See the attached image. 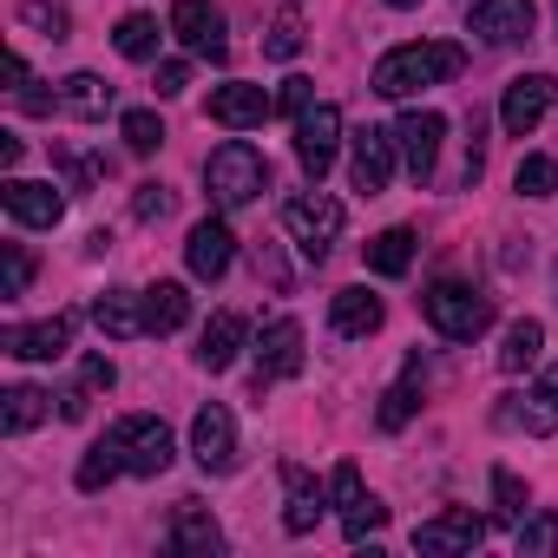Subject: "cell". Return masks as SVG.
Here are the masks:
<instances>
[{
	"label": "cell",
	"mask_w": 558,
	"mask_h": 558,
	"mask_svg": "<svg viewBox=\"0 0 558 558\" xmlns=\"http://www.w3.org/2000/svg\"><path fill=\"white\" fill-rule=\"evenodd\" d=\"M460 66H466V53H460L453 40H414V47H395V53L375 60V93H381V99H408V93H421V86L453 80Z\"/></svg>",
	"instance_id": "6da1fadb"
},
{
	"label": "cell",
	"mask_w": 558,
	"mask_h": 558,
	"mask_svg": "<svg viewBox=\"0 0 558 558\" xmlns=\"http://www.w3.org/2000/svg\"><path fill=\"white\" fill-rule=\"evenodd\" d=\"M204 191H210L223 210H236V204H250V197L269 191V158H263L256 145L230 138V145H217V151L204 158Z\"/></svg>",
	"instance_id": "7a4b0ae2"
},
{
	"label": "cell",
	"mask_w": 558,
	"mask_h": 558,
	"mask_svg": "<svg viewBox=\"0 0 558 558\" xmlns=\"http://www.w3.org/2000/svg\"><path fill=\"white\" fill-rule=\"evenodd\" d=\"M421 310L447 342H473V336L493 329V296H480L473 283H453V276H440V283L421 296Z\"/></svg>",
	"instance_id": "3957f363"
},
{
	"label": "cell",
	"mask_w": 558,
	"mask_h": 558,
	"mask_svg": "<svg viewBox=\"0 0 558 558\" xmlns=\"http://www.w3.org/2000/svg\"><path fill=\"white\" fill-rule=\"evenodd\" d=\"M106 440L119 447V460H125V473H145V480H158L165 466H171V427L158 421V414H125V421H112L106 427Z\"/></svg>",
	"instance_id": "277c9868"
},
{
	"label": "cell",
	"mask_w": 558,
	"mask_h": 558,
	"mask_svg": "<svg viewBox=\"0 0 558 558\" xmlns=\"http://www.w3.org/2000/svg\"><path fill=\"white\" fill-rule=\"evenodd\" d=\"M283 230H290V243L303 250V256H329L336 250V236H342V204L329 197V191H303V197H290L283 204Z\"/></svg>",
	"instance_id": "5b68a950"
},
{
	"label": "cell",
	"mask_w": 558,
	"mask_h": 558,
	"mask_svg": "<svg viewBox=\"0 0 558 558\" xmlns=\"http://www.w3.org/2000/svg\"><path fill=\"white\" fill-rule=\"evenodd\" d=\"M303 323L296 316H276V323H263V336H256V395L269 388V381H290V375H303Z\"/></svg>",
	"instance_id": "8992f818"
},
{
	"label": "cell",
	"mask_w": 558,
	"mask_h": 558,
	"mask_svg": "<svg viewBox=\"0 0 558 558\" xmlns=\"http://www.w3.org/2000/svg\"><path fill=\"white\" fill-rule=\"evenodd\" d=\"M336 145H342V106L316 99L310 112H296V165L323 184V171L336 165Z\"/></svg>",
	"instance_id": "52a82bcc"
},
{
	"label": "cell",
	"mask_w": 558,
	"mask_h": 558,
	"mask_svg": "<svg viewBox=\"0 0 558 558\" xmlns=\"http://www.w3.org/2000/svg\"><path fill=\"white\" fill-rule=\"evenodd\" d=\"M551 99H558V80H551V73H519V80L506 86V99H499V125H506V138L538 132V119L551 112Z\"/></svg>",
	"instance_id": "ba28073f"
},
{
	"label": "cell",
	"mask_w": 558,
	"mask_h": 558,
	"mask_svg": "<svg viewBox=\"0 0 558 558\" xmlns=\"http://www.w3.org/2000/svg\"><path fill=\"white\" fill-rule=\"evenodd\" d=\"M329 499L342 506V532H349V545H362L368 532H381V525H388V506H381V499L362 486V473H355L349 460L336 466V480H329Z\"/></svg>",
	"instance_id": "9c48e42d"
},
{
	"label": "cell",
	"mask_w": 558,
	"mask_h": 558,
	"mask_svg": "<svg viewBox=\"0 0 558 558\" xmlns=\"http://www.w3.org/2000/svg\"><path fill=\"white\" fill-rule=\"evenodd\" d=\"M480 538H486V519H480L473 506H453V512H434V519H421V525H414V551H427V558L480 551Z\"/></svg>",
	"instance_id": "30bf717a"
},
{
	"label": "cell",
	"mask_w": 558,
	"mask_h": 558,
	"mask_svg": "<svg viewBox=\"0 0 558 558\" xmlns=\"http://www.w3.org/2000/svg\"><path fill=\"white\" fill-rule=\"evenodd\" d=\"M440 138H447V119H440V112H427V106L395 119V151H401V165L414 171V184H421V178H434Z\"/></svg>",
	"instance_id": "8fae6325"
},
{
	"label": "cell",
	"mask_w": 558,
	"mask_h": 558,
	"mask_svg": "<svg viewBox=\"0 0 558 558\" xmlns=\"http://www.w3.org/2000/svg\"><path fill=\"white\" fill-rule=\"evenodd\" d=\"M73 329H80V316H47V323H14V329H0V349H8L14 362H60L66 349H73Z\"/></svg>",
	"instance_id": "7c38bea8"
},
{
	"label": "cell",
	"mask_w": 558,
	"mask_h": 558,
	"mask_svg": "<svg viewBox=\"0 0 558 558\" xmlns=\"http://www.w3.org/2000/svg\"><path fill=\"white\" fill-rule=\"evenodd\" d=\"M349 178H355V191H362V197H381V191H388V178H395V132L362 125V132L349 138Z\"/></svg>",
	"instance_id": "4fadbf2b"
},
{
	"label": "cell",
	"mask_w": 558,
	"mask_h": 558,
	"mask_svg": "<svg viewBox=\"0 0 558 558\" xmlns=\"http://www.w3.org/2000/svg\"><path fill=\"white\" fill-rule=\"evenodd\" d=\"M191 460L204 466V473H230L236 466V421H230V408H197V421H191Z\"/></svg>",
	"instance_id": "5bb4252c"
},
{
	"label": "cell",
	"mask_w": 558,
	"mask_h": 558,
	"mask_svg": "<svg viewBox=\"0 0 558 558\" xmlns=\"http://www.w3.org/2000/svg\"><path fill=\"white\" fill-rule=\"evenodd\" d=\"M171 34L204 53V60H230V40H223V14L210 8V0H171Z\"/></svg>",
	"instance_id": "9a60e30c"
},
{
	"label": "cell",
	"mask_w": 558,
	"mask_h": 558,
	"mask_svg": "<svg viewBox=\"0 0 558 558\" xmlns=\"http://www.w3.org/2000/svg\"><path fill=\"white\" fill-rule=\"evenodd\" d=\"M0 204H8V217L27 223V230H53L66 217V197L53 184H40V178H8L0 184Z\"/></svg>",
	"instance_id": "2e32d148"
},
{
	"label": "cell",
	"mask_w": 558,
	"mask_h": 558,
	"mask_svg": "<svg viewBox=\"0 0 558 558\" xmlns=\"http://www.w3.org/2000/svg\"><path fill=\"white\" fill-rule=\"evenodd\" d=\"M230 256H236V236H230V223H223V217L191 223V236H184V263H191V276L217 283V276L230 269Z\"/></svg>",
	"instance_id": "e0dca14e"
},
{
	"label": "cell",
	"mask_w": 558,
	"mask_h": 558,
	"mask_svg": "<svg viewBox=\"0 0 558 558\" xmlns=\"http://www.w3.org/2000/svg\"><path fill=\"white\" fill-rule=\"evenodd\" d=\"M532 0H480L473 8V34L486 40V47H519V40H532Z\"/></svg>",
	"instance_id": "ac0fdd59"
},
{
	"label": "cell",
	"mask_w": 558,
	"mask_h": 558,
	"mask_svg": "<svg viewBox=\"0 0 558 558\" xmlns=\"http://www.w3.org/2000/svg\"><path fill=\"white\" fill-rule=\"evenodd\" d=\"M269 112H276V93H263V86L230 80V86H217V93H210V119H217V125H230V132H250V125H263Z\"/></svg>",
	"instance_id": "d6986e66"
},
{
	"label": "cell",
	"mask_w": 558,
	"mask_h": 558,
	"mask_svg": "<svg viewBox=\"0 0 558 558\" xmlns=\"http://www.w3.org/2000/svg\"><path fill=\"white\" fill-rule=\"evenodd\" d=\"M506 427H525V434H558V368H545V381L532 395H512L499 408Z\"/></svg>",
	"instance_id": "ffe728a7"
},
{
	"label": "cell",
	"mask_w": 558,
	"mask_h": 558,
	"mask_svg": "<svg viewBox=\"0 0 558 558\" xmlns=\"http://www.w3.org/2000/svg\"><path fill=\"white\" fill-rule=\"evenodd\" d=\"M421 388H427V362H421V355H408V362H401V375H395V388H388V395H381V408H375L381 434H401V427L414 421Z\"/></svg>",
	"instance_id": "44dd1931"
},
{
	"label": "cell",
	"mask_w": 558,
	"mask_h": 558,
	"mask_svg": "<svg viewBox=\"0 0 558 558\" xmlns=\"http://www.w3.org/2000/svg\"><path fill=\"white\" fill-rule=\"evenodd\" d=\"M381 296H368V290H336L329 296V329L342 336V342H362V336H375L381 329Z\"/></svg>",
	"instance_id": "7402d4cb"
},
{
	"label": "cell",
	"mask_w": 558,
	"mask_h": 558,
	"mask_svg": "<svg viewBox=\"0 0 558 558\" xmlns=\"http://www.w3.org/2000/svg\"><path fill=\"white\" fill-rule=\"evenodd\" d=\"M243 336H250V323L236 316V310H223V316H210L204 323V336H197V368H210V375H223L236 355H243Z\"/></svg>",
	"instance_id": "603a6c76"
},
{
	"label": "cell",
	"mask_w": 558,
	"mask_h": 558,
	"mask_svg": "<svg viewBox=\"0 0 558 558\" xmlns=\"http://www.w3.org/2000/svg\"><path fill=\"white\" fill-rule=\"evenodd\" d=\"M316 519H323V486L310 480V466H283V532H316Z\"/></svg>",
	"instance_id": "cb8c5ba5"
},
{
	"label": "cell",
	"mask_w": 558,
	"mask_h": 558,
	"mask_svg": "<svg viewBox=\"0 0 558 558\" xmlns=\"http://www.w3.org/2000/svg\"><path fill=\"white\" fill-rule=\"evenodd\" d=\"M171 551H191V558H210V551H223V532H217L210 506H197V499H178V512H171Z\"/></svg>",
	"instance_id": "d4e9b609"
},
{
	"label": "cell",
	"mask_w": 558,
	"mask_h": 558,
	"mask_svg": "<svg viewBox=\"0 0 558 558\" xmlns=\"http://www.w3.org/2000/svg\"><path fill=\"white\" fill-rule=\"evenodd\" d=\"M93 323L112 336V342H132V336H151V323H145V296H132V290H106L99 303H93Z\"/></svg>",
	"instance_id": "484cf974"
},
{
	"label": "cell",
	"mask_w": 558,
	"mask_h": 558,
	"mask_svg": "<svg viewBox=\"0 0 558 558\" xmlns=\"http://www.w3.org/2000/svg\"><path fill=\"white\" fill-rule=\"evenodd\" d=\"M112 381H119V368H112L106 355H86V362H80V381L60 395V414H66V421H86V408H93Z\"/></svg>",
	"instance_id": "4316f807"
},
{
	"label": "cell",
	"mask_w": 558,
	"mask_h": 558,
	"mask_svg": "<svg viewBox=\"0 0 558 558\" xmlns=\"http://www.w3.org/2000/svg\"><path fill=\"white\" fill-rule=\"evenodd\" d=\"M60 112H73V119H106V112H112V86H106L99 73H73V80L60 86Z\"/></svg>",
	"instance_id": "83f0119b"
},
{
	"label": "cell",
	"mask_w": 558,
	"mask_h": 558,
	"mask_svg": "<svg viewBox=\"0 0 558 558\" xmlns=\"http://www.w3.org/2000/svg\"><path fill=\"white\" fill-rule=\"evenodd\" d=\"M408 263H414V230H408V223L368 236V269H375V276H408Z\"/></svg>",
	"instance_id": "f1b7e54d"
},
{
	"label": "cell",
	"mask_w": 558,
	"mask_h": 558,
	"mask_svg": "<svg viewBox=\"0 0 558 558\" xmlns=\"http://www.w3.org/2000/svg\"><path fill=\"white\" fill-rule=\"evenodd\" d=\"M184 316H191V296H184V283H151V290H145V323H151V336H171V329H184Z\"/></svg>",
	"instance_id": "f546056e"
},
{
	"label": "cell",
	"mask_w": 558,
	"mask_h": 558,
	"mask_svg": "<svg viewBox=\"0 0 558 558\" xmlns=\"http://www.w3.org/2000/svg\"><path fill=\"white\" fill-rule=\"evenodd\" d=\"M538 349H545V323H512L506 329V342H499V375H525L532 362H538Z\"/></svg>",
	"instance_id": "4dcf8cb0"
},
{
	"label": "cell",
	"mask_w": 558,
	"mask_h": 558,
	"mask_svg": "<svg viewBox=\"0 0 558 558\" xmlns=\"http://www.w3.org/2000/svg\"><path fill=\"white\" fill-rule=\"evenodd\" d=\"M119 473H125L119 447H112V440H93V447H86V460H80V473H73V486H80V493H99V486H112Z\"/></svg>",
	"instance_id": "1f68e13d"
},
{
	"label": "cell",
	"mask_w": 558,
	"mask_h": 558,
	"mask_svg": "<svg viewBox=\"0 0 558 558\" xmlns=\"http://www.w3.org/2000/svg\"><path fill=\"white\" fill-rule=\"evenodd\" d=\"M0 401H8V408H0V427H8V434H27V427H40L47 421V395L40 388H8V395H0Z\"/></svg>",
	"instance_id": "d6a6232c"
},
{
	"label": "cell",
	"mask_w": 558,
	"mask_h": 558,
	"mask_svg": "<svg viewBox=\"0 0 558 558\" xmlns=\"http://www.w3.org/2000/svg\"><path fill=\"white\" fill-rule=\"evenodd\" d=\"M112 47H119L125 60H151V53H158V21H151V14H125L119 34H112Z\"/></svg>",
	"instance_id": "836d02e7"
},
{
	"label": "cell",
	"mask_w": 558,
	"mask_h": 558,
	"mask_svg": "<svg viewBox=\"0 0 558 558\" xmlns=\"http://www.w3.org/2000/svg\"><path fill=\"white\" fill-rule=\"evenodd\" d=\"M119 138H125V151H132V158H151V151L165 145V125H158V112H145V106H138V112H125V119H119Z\"/></svg>",
	"instance_id": "e575fe53"
},
{
	"label": "cell",
	"mask_w": 558,
	"mask_h": 558,
	"mask_svg": "<svg viewBox=\"0 0 558 558\" xmlns=\"http://www.w3.org/2000/svg\"><path fill=\"white\" fill-rule=\"evenodd\" d=\"M512 184H519V197H551V191H558V158L525 151V158H519V171H512Z\"/></svg>",
	"instance_id": "d590c367"
},
{
	"label": "cell",
	"mask_w": 558,
	"mask_h": 558,
	"mask_svg": "<svg viewBox=\"0 0 558 558\" xmlns=\"http://www.w3.org/2000/svg\"><path fill=\"white\" fill-rule=\"evenodd\" d=\"M27 283H34V256H27V243H0V296H27Z\"/></svg>",
	"instance_id": "8d00e7d4"
},
{
	"label": "cell",
	"mask_w": 558,
	"mask_h": 558,
	"mask_svg": "<svg viewBox=\"0 0 558 558\" xmlns=\"http://www.w3.org/2000/svg\"><path fill=\"white\" fill-rule=\"evenodd\" d=\"M263 53H269V60H296V53H303V14H290V8L276 14L269 34H263Z\"/></svg>",
	"instance_id": "74e56055"
},
{
	"label": "cell",
	"mask_w": 558,
	"mask_h": 558,
	"mask_svg": "<svg viewBox=\"0 0 558 558\" xmlns=\"http://www.w3.org/2000/svg\"><path fill=\"white\" fill-rule=\"evenodd\" d=\"M493 519H499V525H519V519H525V486H519V473H506V466H493Z\"/></svg>",
	"instance_id": "f35d334b"
},
{
	"label": "cell",
	"mask_w": 558,
	"mask_h": 558,
	"mask_svg": "<svg viewBox=\"0 0 558 558\" xmlns=\"http://www.w3.org/2000/svg\"><path fill=\"white\" fill-rule=\"evenodd\" d=\"M558 551V512L519 519V558H551Z\"/></svg>",
	"instance_id": "ab89813d"
},
{
	"label": "cell",
	"mask_w": 558,
	"mask_h": 558,
	"mask_svg": "<svg viewBox=\"0 0 558 558\" xmlns=\"http://www.w3.org/2000/svg\"><path fill=\"white\" fill-rule=\"evenodd\" d=\"M132 217H138V223H165V217H171V191H165V184H138V191H132Z\"/></svg>",
	"instance_id": "60d3db41"
},
{
	"label": "cell",
	"mask_w": 558,
	"mask_h": 558,
	"mask_svg": "<svg viewBox=\"0 0 558 558\" xmlns=\"http://www.w3.org/2000/svg\"><path fill=\"white\" fill-rule=\"evenodd\" d=\"M21 21H27V27H40L47 40H66V8H53V0H27Z\"/></svg>",
	"instance_id": "b9f144b4"
},
{
	"label": "cell",
	"mask_w": 558,
	"mask_h": 558,
	"mask_svg": "<svg viewBox=\"0 0 558 558\" xmlns=\"http://www.w3.org/2000/svg\"><path fill=\"white\" fill-rule=\"evenodd\" d=\"M276 106H283V112H310V106H316V86H310L303 73H290L283 86H276Z\"/></svg>",
	"instance_id": "7bdbcfd3"
},
{
	"label": "cell",
	"mask_w": 558,
	"mask_h": 558,
	"mask_svg": "<svg viewBox=\"0 0 558 558\" xmlns=\"http://www.w3.org/2000/svg\"><path fill=\"white\" fill-rule=\"evenodd\" d=\"M184 86H191V66H184V60H165V66H158V99H178Z\"/></svg>",
	"instance_id": "ee69618b"
},
{
	"label": "cell",
	"mask_w": 558,
	"mask_h": 558,
	"mask_svg": "<svg viewBox=\"0 0 558 558\" xmlns=\"http://www.w3.org/2000/svg\"><path fill=\"white\" fill-rule=\"evenodd\" d=\"M8 86H14V93L27 86V60H21V53H8Z\"/></svg>",
	"instance_id": "f6af8a7d"
},
{
	"label": "cell",
	"mask_w": 558,
	"mask_h": 558,
	"mask_svg": "<svg viewBox=\"0 0 558 558\" xmlns=\"http://www.w3.org/2000/svg\"><path fill=\"white\" fill-rule=\"evenodd\" d=\"M388 8H421V0H388Z\"/></svg>",
	"instance_id": "bcb514c9"
}]
</instances>
